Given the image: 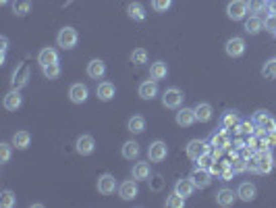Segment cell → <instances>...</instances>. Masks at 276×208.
Masks as SVG:
<instances>
[{
    "label": "cell",
    "mask_w": 276,
    "mask_h": 208,
    "mask_svg": "<svg viewBox=\"0 0 276 208\" xmlns=\"http://www.w3.org/2000/svg\"><path fill=\"white\" fill-rule=\"evenodd\" d=\"M98 192L104 194V196L114 194L116 192V179H114V175H110V173L100 175V179H98Z\"/></svg>",
    "instance_id": "9"
},
{
    "label": "cell",
    "mask_w": 276,
    "mask_h": 208,
    "mask_svg": "<svg viewBox=\"0 0 276 208\" xmlns=\"http://www.w3.org/2000/svg\"><path fill=\"white\" fill-rule=\"evenodd\" d=\"M137 194H140V187H137V181L135 179H129V181H123L118 185V196L123 200H135Z\"/></svg>",
    "instance_id": "12"
},
{
    "label": "cell",
    "mask_w": 276,
    "mask_h": 208,
    "mask_svg": "<svg viewBox=\"0 0 276 208\" xmlns=\"http://www.w3.org/2000/svg\"><path fill=\"white\" fill-rule=\"evenodd\" d=\"M195 121H197L195 109H187V107L179 109V113H177V123H179L181 127H191Z\"/></svg>",
    "instance_id": "16"
},
{
    "label": "cell",
    "mask_w": 276,
    "mask_h": 208,
    "mask_svg": "<svg viewBox=\"0 0 276 208\" xmlns=\"http://www.w3.org/2000/svg\"><path fill=\"white\" fill-rule=\"evenodd\" d=\"M255 196H257V189H255V185L249 183V181H243V183L239 185V189H237V198L243 200V202H253Z\"/></svg>",
    "instance_id": "17"
},
{
    "label": "cell",
    "mask_w": 276,
    "mask_h": 208,
    "mask_svg": "<svg viewBox=\"0 0 276 208\" xmlns=\"http://www.w3.org/2000/svg\"><path fill=\"white\" fill-rule=\"evenodd\" d=\"M195 115H197L199 123H210L212 117H214V109L208 102H199V104H195Z\"/></svg>",
    "instance_id": "23"
},
{
    "label": "cell",
    "mask_w": 276,
    "mask_h": 208,
    "mask_svg": "<svg viewBox=\"0 0 276 208\" xmlns=\"http://www.w3.org/2000/svg\"><path fill=\"white\" fill-rule=\"evenodd\" d=\"M253 123H255L257 127H262V129L270 131V133L276 131V121H274V117L268 115L266 111H257V113L253 115Z\"/></svg>",
    "instance_id": "8"
},
{
    "label": "cell",
    "mask_w": 276,
    "mask_h": 208,
    "mask_svg": "<svg viewBox=\"0 0 276 208\" xmlns=\"http://www.w3.org/2000/svg\"><path fill=\"white\" fill-rule=\"evenodd\" d=\"M262 75H264L266 79H276V59H270V61L264 63Z\"/></svg>",
    "instance_id": "39"
},
{
    "label": "cell",
    "mask_w": 276,
    "mask_h": 208,
    "mask_svg": "<svg viewBox=\"0 0 276 208\" xmlns=\"http://www.w3.org/2000/svg\"><path fill=\"white\" fill-rule=\"evenodd\" d=\"M205 154H210V146H208V142H203V140H191L187 144V156L191 161H199L201 156H205Z\"/></svg>",
    "instance_id": "3"
},
{
    "label": "cell",
    "mask_w": 276,
    "mask_h": 208,
    "mask_svg": "<svg viewBox=\"0 0 276 208\" xmlns=\"http://www.w3.org/2000/svg\"><path fill=\"white\" fill-rule=\"evenodd\" d=\"M247 13H249V9H247L245 0H231L227 5V17L233 21H243Z\"/></svg>",
    "instance_id": "2"
},
{
    "label": "cell",
    "mask_w": 276,
    "mask_h": 208,
    "mask_svg": "<svg viewBox=\"0 0 276 208\" xmlns=\"http://www.w3.org/2000/svg\"><path fill=\"white\" fill-rule=\"evenodd\" d=\"M189 177H191V181L195 183L197 189H205L212 183V171L203 169V167H197V169L191 171V175H189Z\"/></svg>",
    "instance_id": "4"
},
{
    "label": "cell",
    "mask_w": 276,
    "mask_h": 208,
    "mask_svg": "<svg viewBox=\"0 0 276 208\" xmlns=\"http://www.w3.org/2000/svg\"><path fill=\"white\" fill-rule=\"evenodd\" d=\"M27 81H29V69L25 67V65H21L17 71L13 73V79H11V88H15V90H21V88H25L27 85Z\"/></svg>",
    "instance_id": "14"
},
{
    "label": "cell",
    "mask_w": 276,
    "mask_h": 208,
    "mask_svg": "<svg viewBox=\"0 0 276 208\" xmlns=\"http://www.w3.org/2000/svg\"><path fill=\"white\" fill-rule=\"evenodd\" d=\"M166 206H168V208H183V206H185V198H183L181 194H177V192H172V194H168V198H166Z\"/></svg>",
    "instance_id": "40"
},
{
    "label": "cell",
    "mask_w": 276,
    "mask_h": 208,
    "mask_svg": "<svg viewBox=\"0 0 276 208\" xmlns=\"http://www.w3.org/2000/svg\"><path fill=\"white\" fill-rule=\"evenodd\" d=\"M255 161H257V173H270L274 167V159L270 156V150H257L255 154Z\"/></svg>",
    "instance_id": "10"
},
{
    "label": "cell",
    "mask_w": 276,
    "mask_h": 208,
    "mask_svg": "<svg viewBox=\"0 0 276 208\" xmlns=\"http://www.w3.org/2000/svg\"><path fill=\"white\" fill-rule=\"evenodd\" d=\"M195 183L191 181V177H187V179H179L177 183H175V192L177 194H181L185 200L189 198V196H193V192H195Z\"/></svg>",
    "instance_id": "20"
},
{
    "label": "cell",
    "mask_w": 276,
    "mask_h": 208,
    "mask_svg": "<svg viewBox=\"0 0 276 208\" xmlns=\"http://www.w3.org/2000/svg\"><path fill=\"white\" fill-rule=\"evenodd\" d=\"M140 152H142V148H140V144H137V142H125L123 144V156H125L127 161L140 159Z\"/></svg>",
    "instance_id": "31"
},
{
    "label": "cell",
    "mask_w": 276,
    "mask_h": 208,
    "mask_svg": "<svg viewBox=\"0 0 276 208\" xmlns=\"http://www.w3.org/2000/svg\"><path fill=\"white\" fill-rule=\"evenodd\" d=\"M17 204V196L11 192V189H5L3 194H0V206L3 208H13Z\"/></svg>",
    "instance_id": "38"
},
{
    "label": "cell",
    "mask_w": 276,
    "mask_h": 208,
    "mask_svg": "<svg viewBox=\"0 0 276 208\" xmlns=\"http://www.w3.org/2000/svg\"><path fill=\"white\" fill-rule=\"evenodd\" d=\"M166 75H168V67H166V63H164V61H156V63H152V67H150V77H152V79L160 81V79H164Z\"/></svg>",
    "instance_id": "27"
},
{
    "label": "cell",
    "mask_w": 276,
    "mask_h": 208,
    "mask_svg": "<svg viewBox=\"0 0 276 208\" xmlns=\"http://www.w3.org/2000/svg\"><path fill=\"white\" fill-rule=\"evenodd\" d=\"M212 159H214V156H212ZM212 159H210V154H205V156H201V159L197 161V165L203 167V169H212V165L216 163V161H212Z\"/></svg>",
    "instance_id": "45"
},
{
    "label": "cell",
    "mask_w": 276,
    "mask_h": 208,
    "mask_svg": "<svg viewBox=\"0 0 276 208\" xmlns=\"http://www.w3.org/2000/svg\"><path fill=\"white\" fill-rule=\"evenodd\" d=\"M42 73L46 79H56L60 75V65L58 63H50V65H44L42 67Z\"/></svg>",
    "instance_id": "35"
},
{
    "label": "cell",
    "mask_w": 276,
    "mask_h": 208,
    "mask_svg": "<svg viewBox=\"0 0 276 208\" xmlns=\"http://www.w3.org/2000/svg\"><path fill=\"white\" fill-rule=\"evenodd\" d=\"M88 96H90V90H88V85H83V83H73L71 90H68V98H71L73 104H83L88 100Z\"/></svg>",
    "instance_id": "13"
},
{
    "label": "cell",
    "mask_w": 276,
    "mask_h": 208,
    "mask_svg": "<svg viewBox=\"0 0 276 208\" xmlns=\"http://www.w3.org/2000/svg\"><path fill=\"white\" fill-rule=\"evenodd\" d=\"M212 146L218 148V150H227L231 146V140H229L227 131H224V127H222V131H218V133L212 135Z\"/></svg>",
    "instance_id": "32"
},
{
    "label": "cell",
    "mask_w": 276,
    "mask_h": 208,
    "mask_svg": "<svg viewBox=\"0 0 276 208\" xmlns=\"http://www.w3.org/2000/svg\"><path fill=\"white\" fill-rule=\"evenodd\" d=\"M75 150H77V154H81V156H90V154L96 150L94 137H92V135H79L77 142H75Z\"/></svg>",
    "instance_id": "11"
},
{
    "label": "cell",
    "mask_w": 276,
    "mask_h": 208,
    "mask_svg": "<svg viewBox=\"0 0 276 208\" xmlns=\"http://www.w3.org/2000/svg\"><path fill=\"white\" fill-rule=\"evenodd\" d=\"M29 144H31V135H29L27 131H17V133L13 135V148L25 150V148H29Z\"/></svg>",
    "instance_id": "29"
},
{
    "label": "cell",
    "mask_w": 276,
    "mask_h": 208,
    "mask_svg": "<svg viewBox=\"0 0 276 208\" xmlns=\"http://www.w3.org/2000/svg\"><path fill=\"white\" fill-rule=\"evenodd\" d=\"M31 11V0H13V13L17 17H25Z\"/></svg>",
    "instance_id": "34"
},
{
    "label": "cell",
    "mask_w": 276,
    "mask_h": 208,
    "mask_svg": "<svg viewBox=\"0 0 276 208\" xmlns=\"http://www.w3.org/2000/svg\"><path fill=\"white\" fill-rule=\"evenodd\" d=\"M224 52H227L229 57L233 59H239L245 55V40L243 38H231L227 40V44H224Z\"/></svg>",
    "instance_id": "7"
},
{
    "label": "cell",
    "mask_w": 276,
    "mask_h": 208,
    "mask_svg": "<svg viewBox=\"0 0 276 208\" xmlns=\"http://www.w3.org/2000/svg\"><path fill=\"white\" fill-rule=\"evenodd\" d=\"M96 94L102 102H110L114 96H116V90H114V85L110 81H102L98 83V88H96Z\"/></svg>",
    "instance_id": "21"
},
{
    "label": "cell",
    "mask_w": 276,
    "mask_h": 208,
    "mask_svg": "<svg viewBox=\"0 0 276 208\" xmlns=\"http://www.w3.org/2000/svg\"><path fill=\"white\" fill-rule=\"evenodd\" d=\"M127 15H129L131 21H137V23L146 21V9H144L142 3H131V5L127 7Z\"/></svg>",
    "instance_id": "24"
},
{
    "label": "cell",
    "mask_w": 276,
    "mask_h": 208,
    "mask_svg": "<svg viewBox=\"0 0 276 208\" xmlns=\"http://www.w3.org/2000/svg\"><path fill=\"white\" fill-rule=\"evenodd\" d=\"M7 44H9V40L3 36V38H0V48H3V50H7Z\"/></svg>",
    "instance_id": "46"
},
{
    "label": "cell",
    "mask_w": 276,
    "mask_h": 208,
    "mask_svg": "<svg viewBox=\"0 0 276 208\" xmlns=\"http://www.w3.org/2000/svg\"><path fill=\"white\" fill-rule=\"evenodd\" d=\"M166 156H168V146L162 142V140H156V142H152L150 148H148V159L152 163H162L166 161Z\"/></svg>",
    "instance_id": "5"
},
{
    "label": "cell",
    "mask_w": 276,
    "mask_h": 208,
    "mask_svg": "<svg viewBox=\"0 0 276 208\" xmlns=\"http://www.w3.org/2000/svg\"><path fill=\"white\" fill-rule=\"evenodd\" d=\"M11 161V144H0V163H9Z\"/></svg>",
    "instance_id": "42"
},
{
    "label": "cell",
    "mask_w": 276,
    "mask_h": 208,
    "mask_svg": "<svg viewBox=\"0 0 276 208\" xmlns=\"http://www.w3.org/2000/svg\"><path fill=\"white\" fill-rule=\"evenodd\" d=\"M172 7V0H152V9L156 13H166Z\"/></svg>",
    "instance_id": "41"
},
{
    "label": "cell",
    "mask_w": 276,
    "mask_h": 208,
    "mask_svg": "<svg viewBox=\"0 0 276 208\" xmlns=\"http://www.w3.org/2000/svg\"><path fill=\"white\" fill-rule=\"evenodd\" d=\"M247 9L253 15H260L268 9V0H247Z\"/></svg>",
    "instance_id": "36"
},
{
    "label": "cell",
    "mask_w": 276,
    "mask_h": 208,
    "mask_svg": "<svg viewBox=\"0 0 276 208\" xmlns=\"http://www.w3.org/2000/svg\"><path fill=\"white\" fill-rule=\"evenodd\" d=\"M131 63H133V65H137V67L146 65V63H148V52H146L144 48H137V50H133V52H131Z\"/></svg>",
    "instance_id": "37"
},
{
    "label": "cell",
    "mask_w": 276,
    "mask_h": 208,
    "mask_svg": "<svg viewBox=\"0 0 276 208\" xmlns=\"http://www.w3.org/2000/svg\"><path fill=\"white\" fill-rule=\"evenodd\" d=\"M231 167L235 169V173H243V171H247V161L245 159H233Z\"/></svg>",
    "instance_id": "44"
},
{
    "label": "cell",
    "mask_w": 276,
    "mask_h": 208,
    "mask_svg": "<svg viewBox=\"0 0 276 208\" xmlns=\"http://www.w3.org/2000/svg\"><path fill=\"white\" fill-rule=\"evenodd\" d=\"M104 73H106V63L102 61V59H92L88 63V75L92 79H102V77H104Z\"/></svg>",
    "instance_id": "18"
},
{
    "label": "cell",
    "mask_w": 276,
    "mask_h": 208,
    "mask_svg": "<svg viewBox=\"0 0 276 208\" xmlns=\"http://www.w3.org/2000/svg\"><path fill=\"white\" fill-rule=\"evenodd\" d=\"M150 175H152V169L148 163H135L133 165V179L135 181H146V179H150Z\"/></svg>",
    "instance_id": "26"
},
{
    "label": "cell",
    "mask_w": 276,
    "mask_h": 208,
    "mask_svg": "<svg viewBox=\"0 0 276 208\" xmlns=\"http://www.w3.org/2000/svg\"><path fill=\"white\" fill-rule=\"evenodd\" d=\"M235 200H237V194L233 192V189H229V187H222V189H218V192H216V204L222 206V208L233 206Z\"/></svg>",
    "instance_id": "19"
},
{
    "label": "cell",
    "mask_w": 276,
    "mask_h": 208,
    "mask_svg": "<svg viewBox=\"0 0 276 208\" xmlns=\"http://www.w3.org/2000/svg\"><path fill=\"white\" fill-rule=\"evenodd\" d=\"M38 63H40V67L50 65V63H58V52L54 48H50V46L42 48L40 55H38Z\"/></svg>",
    "instance_id": "25"
},
{
    "label": "cell",
    "mask_w": 276,
    "mask_h": 208,
    "mask_svg": "<svg viewBox=\"0 0 276 208\" xmlns=\"http://www.w3.org/2000/svg\"><path fill=\"white\" fill-rule=\"evenodd\" d=\"M77 40H79L77 29H73V27H62V29L58 31V36H56V42H58V46H60L62 50L75 48V46H77Z\"/></svg>",
    "instance_id": "1"
},
{
    "label": "cell",
    "mask_w": 276,
    "mask_h": 208,
    "mask_svg": "<svg viewBox=\"0 0 276 208\" xmlns=\"http://www.w3.org/2000/svg\"><path fill=\"white\" fill-rule=\"evenodd\" d=\"M162 104L166 109H181L183 104V92L179 88H168L162 94Z\"/></svg>",
    "instance_id": "6"
},
{
    "label": "cell",
    "mask_w": 276,
    "mask_h": 208,
    "mask_svg": "<svg viewBox=\"0 0 276 208\" xmlns=\"http://www.w3.org/2000/svg\"><path fill=\"white\" fill-rule=\"evenodd\" d=\"M264 29L270 33H276V15H268L264 19Z\"/></svg>",
    "instance_id": "43"
},
{
    "label": "cell",
    "mask_w": 276,
    "mask_h": 208,
    "mask_svg": "<svg viewBox=\"0 0 276 208\" xmlns=\"http://www.w3.org/2000/svg\"><path fill=\"white\" fill-rule=\"evenodd\" d=\"M140 98H144V100H154L158 96V83H156V79H148V81H144V83H140Z\"/></svg>",
    "instance_id": "15"
},
{
    "label": "cell",
    "mask_w": 276,
    "mask_h": 208,
    "mask_svg": "<svg viewBox=\"0 0 276 208\" xmlns=\"http://www.w3.org/2000/svg\"><path fill=\"white\" fill-rule=\"evenodd\" d=\"M9 3V0H0V5H7Z\"/></svg>",
    "instance_id": "47"
},
{
    "label": "cell",
    "mask_w": 276,
    "mask_h": 208,
    "mask_svg": "<svg viewBox=\"0 0 276 208\" xmlns=\"http://www.w3.org/2000/svg\"><path fill=\"white\" fill-rule=\"evenodd\" d=\"M127 129L131 133H142L146 129V119L142 115H133L129 121H127Z\"/></svg>",
    "instance_id": "30"
},
{
    "label": "cell",
    "mask_w": 276,
    "mask_h": 208,
    "mask_svg": "<svg viewBox=\"0 0 276 208\" xmlns=\"http://www.w3.org/2000/svg\"><path fill=\"white\" fill-rule=\"evenodd\" d=\"M239 123H241V121H239V113L237 111H227V113H224V117H222V121H220V125L224 129H233Z\"/></svg>",
    "instance_id": "33"
},
{
    "label": "cell",
    "mask_w": 276,
    "mask_h": 208,
    "mask_svg": "<svg viewBox=\"0 0 276 208\" xmlns=\"http://www.w3.org/2000/svg\"><path fill=\"white\" fill-rule=\"evenodd\" d=\"M21 104H23V96L19 94V90L13 88V90L5 96V109H7V111H19Z\"/></svg>",
    "instance_id": "22"
},
{
    "label": "cell",
    "mask_w": 276,
    "mask_h": 208,
    "mask_svg": "<svg viewBox=\"0 0 276 208\" xmlns=\"http://www.w3.org/2000/svg\"><path fill=\"white\" fill-rule=\"evenodd\" d=\"M247 33H251V36H255V33H260L264 29V21L260 19L257 15H251L249 19H245V27H243Z\"/></svg>",
    "instance_id": "28"
}]
</instances>
